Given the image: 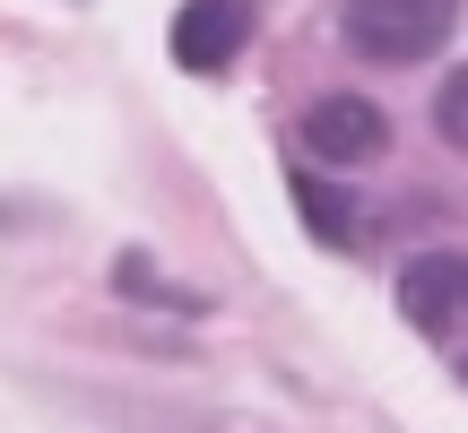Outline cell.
<instances>
[{"label":"cell","instance_id":"1","mask_svg":"<svg viewBox=\"0 0 468 433\" xmlns=\"http://www.w3.org/2000/svg\"><path fill=\"white\" fill-rule=\"evenodd\" d=\"M338 26H347V52L365 61H434L460 26V0H347Z\"/></svg>","mask_w":468,"mask_h":433},{"label":"cell","instance_id":"2","mask_svg":"<svg viewBox=\"0 0 468 433\" xmlns=\"http://www.w3.org/2000/svg\"><path fill=\"white\" fill-rule=\"evenodd\" d=\"M399 312L417 321L425 338H468V251H425V260L399 269Z\"/></svg>","mask_w":468,"mask_h":433},{"label":"cell","instance_id":"3","mask_svg":"<svg viewBox=\"0 0 468 433\" xmlns=\"http://www.w3.org/2000/svg\"><path fill=\"white\" fill-rule=\"evenodd\" d=\"M303 148L321 156V165H365V156L390 148V113L365 96H321L313 113H303Z\"/></svg>","mask_w":468,"mask_h":433},{"label":"cell","instance_id":"4","mask_svg":"<svg viewBox=\"0 0 468 433\" xmlns=\"http://www.w3.org/2000/svg\"><path fill=\"white\" fill-rule=\"evenodd\" d=\"M243 35H251L243 0H183V9H174V61L208 79V69H226L234 52H243Z\"/></svg>","mask_w":468,"mask_h":433},{"label":"cell","instance_id":"5","mask_svg":"<svg viewBox=\"0 0 468 433\" xmlns=\"http://www.w3.org/2000/svg\"><path fill=\"white\" fill-rule=\"evenodd\" d=\"M295 208H303V226H313L321 243H338V251L356 243V216H347V200H338L330 183H313V174H303V183H295Z\"/></svg>","mask_w":468,"mask_h":433},{"label":"cell","instance_id":"6","mask_svg":"<svg viewBox=\"0 0 468 433\" xmlns=\"http://www.w3.org/2000/svg\"><path fill=\"white\" fill-rule=\"evenodd\" d=\"M434 131H442V139H452V148L468 156V61H460L452 79L434 87Z\"/></svg>","mask_w":468,"mask_h":433},{"label":"cell","instance_id":"7","mask_svg":"<svg viewBox=\"0 0 468 433\" xmlns=\"http://www.w3.org/2000/svg\"><path fill=\"white\" fill-rule=\"evenodd\" d=\"M460 382H468V355H460Z\"/></svg>","mask_w":468,"mask_h":433}]
</instances>
